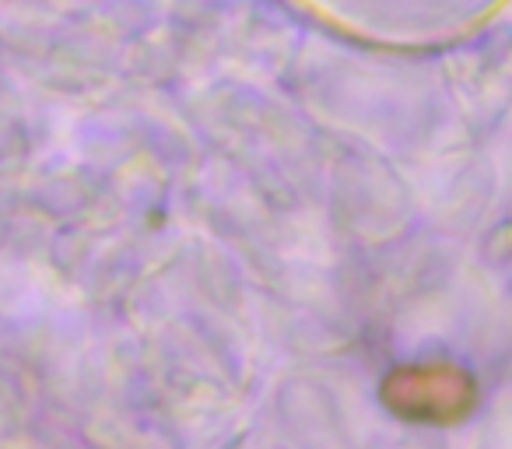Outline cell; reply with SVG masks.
I'll use <instances>...</instances> for the list:
<instances>
[{
	"label": "cell",
	"mask_w": 512,
	"mask_h": 449,
	"mask_svg": "<svg viewBox=\"0 0 512 449\" xmlns=\"http://www.w3.org/2000/svg\"><path fill=\"white\" fill-rule=\"evenodd\" d=\"M390 400L397 404V411L411 414L421 421H456L470 411L474 404V383L470 376H463L460 369H411L400 372L390 383Z\"/></svg>",
	"instance_id": "cell-1"
}]
</instances>
